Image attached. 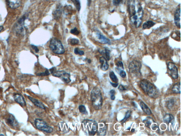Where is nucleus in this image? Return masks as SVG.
Returning a JSON list of instances; mask_svg holds the SVG:
<instances>
[{
	"label": "nucleus",
	"mask_w": 181,
	"mask_h": 136,
	"mask_svg": "<svg viewBox=\"0 0 181 136\" xmlns=\"http://www.w3.org/2000/svg\"><path fill=\"white\" fill-rule=\"evenodd\" d=\"M127 11L130 21L136 28L139 27L142 24L144 15V11L140 3L135 0H128Z\"/></svg>",
	"instance_id": "1"
},
{
	"label": "nucleus",
	"mask_w": 181,
	"mask_h": 136,
	"mask_svg": "<svg viewBox=\"0 0 181 136\" xmlns=\"http://www.w3.org/2000/svg\"><path fill=\"white\" fill-rule=\"evenodd\" d=\"M81 128L87 135H95L97 131L98 123L94 119H84L82 122Z\"/></svg>",
	"instance_id": "2"
},
{
	"label": "nucleus",
	"mask_w": 181,
	"mask_h": 136,
	"mask_svg": "<svg viewBox=\"0 0 181 136\" xmlns=\"http://www.w3.org/2000/svg\"><path fill=\"white\" fill-rule=\"evenodd\" d=\"M140 86L145 94L151 98H156L158 96V90L153 84L147 79H143L141 81Z\"/></svg>",
	"instance_id": "3"
},
{
	"label": "nucleus",
	"mask_w": 181,
	"mask_h": 136,
	"mask_svg": "<svg viewBox=\"0 0 181 136\" xmlns=\"http://www.w3.org/2000/svg\"><path fill=\"white\" fill-rule=\"evenodd\" d=\"M92 105L96 110H100L103 105V98L100 89L95 87L92 90L91 95Z\"/></svg>",
	"instance_id": "4"
},
{
	"label": "nucleus",
	"mask_w": 181,
	"mask_h": 136,
	"mask_svg": "<svg viewBox=\"0 0 181 136\" xmlns=\"http://www.w3.org/2000/svg\"><path fill=\"white\" fill-rule=\"evenodd\" d=\"M49 47L54 54L61 55L65 53V50L62 43L58 39H52L50 42Z\"/></svg>",
	"instance_id": "5"
},
{
	"label": "nucleus",
	"mask_w": 181,
	"mask_h": 136,
	"mask_svg": "<svg viewBox=\"0 0 181 136\" xmlns=\"http://www.w3.org/2000/svg\"><path fill=\"white\" fill-rule=\"evenodd\" d=\"M50 71L53 76L59 78L65 83L71 81L70 74L64 70H57L56 68L53 67L50 69Z\"/></svg>",
	"instance_id": "6"
},
{
	"label": "nucleus",
	"mask_w": 181,
	"mask_h": 136,
	"mask_svg": "<svg viewBox=\"0 0 181 136\" xmlns=\"http://www.w3.org/2000/svg\"><path fill=\"white\" fill-rule=\"evenodd\" d=\"M34 124L38 129L45 132L50 133L53 131L54 129L50 126L42 119L37 118L34 121Z\"/></svg>",
	"instance_id": "7"
},
{
	"label": "nucleus",
	"mask_w": 181,
	"mask_h": 136,
	"mask_svg": "<svg viewBox=\"0 0 181 136\" xmlns=\"http://www.w3.org/2000/svg\"><path fill=\"white\" fill-rule=\"evenodd\" d=\"M142 65L139 61L134 60L130 63L128 66L130 73L136 75H139L141 74V70Z\"/></svg>",
	"instance_id": "8"
},
{
	"label": "nucleus",
	"mask_w": 181,
	"mask_h": 136,
	"mask_svg": "<svg viewBox=\"0 0 181 136\" xmlns=\"http://www.w3.org/2000/svg\"><path fill=\"white\" fill-rule=\"evenodd\" d=\"M28 17L27 14H24L17 21L15 29L16 32L18 34H22L24 32V22Z\"/></svg>",
	"instance_id": "9"
},
{
	"label": "nucleus",
	"mask_w": 181,
	"mask_h": 136,
	"mask_svg": "<svg viewBox=\"0 0 181 136\" xmlns=\"http://www.w3.org/2000/svg\"><path fill=\"white\" fill-rule=\"evenodd\" d=\"M167 67L171 76L174 79H177L178 77V68L174 63L172 62H168L167 63Z\"/></svg>",
	"instance_id": "10"
},
{
	"label": "nucleus",
	"mask_w": 181,
	"mask_h": 136,
	"mask_svg": "<svg viewBox=\"0 0 181 136\" xmlns=\"http://www.w3.org/2000/svg\"><path fill=\"white\" fill-rule=\"evenodd\" d=\"M145 125L149 128H151L152 130H156L158 128L157 124L154 122V120L151 118L148 117L143 121Z\"/></svg>",
	"instance_id": "11"
},
{
	"label": "nucleus",
	"mask_w": 181,
	"mask_h": 136,
	"mask_svg": "<svg viewBox=\"0 0 181 136\" xmlns=\"http://www.w3.org/2000/svg\"><path fill=\"white\" fill-rule=\"evenodd\" d=\"M107 129V124L105 122L99 123L98 124V129L97 134L98 135H105Z\"/></svg>",
	"instance_id": "12"
},
{
	"label": "nucleus",
	"mask_w": 181,
	"mask_h": 136,
	"mask_svg": "<svg viewBox=\"0 0 181 136\" xmlns=\"http://www.w3.org/2000/svg\"><path fill=\"white\" fill-rule=\"evenodd\" d=\"M14 101L22 107L26 106V102L24 97L21 94L15 93L13 95Z\"/></svg>",
	"instance_id": "13"
},
{
	"label": "nucleus",
	"mask_w": 181,
	"mask_h": 136,
	"mask_svg": "<svg viewBox=\"0 0 181 136\" xmlns=\"http://www.w3.org/2000/svg\"><path fill=\"white\" fill-rule=\"evenodd\" d=\"M8 6L11 9L19 8L22 4V0H6Z\"/></svg>",
	"instance_id": "14"
},
{
	"label": "nucleus",
	"mask_w": 181,
	"mask_h": 136,
	"mask_svg": "<svg viewBox=\"0 0 181 136\" xmlns=\"http://www.w3.org/2000/svg\"><path fill=\"white\" fill-rule=\"evenodd\" d=\"M6 123L8 125L13 127L17 126L18 122L14 115L12 114H10L6 119Z\"/></svg>",
	"instance_id": "15"
},
{
	"label": "nucleus",
	"mask_w": 181,
	"mask_h": 136,
	"mask_svg": "<svg viewBox=\"0 0 181 136\" xmlns=\"http://www.w3.org/2000/svg\"><path fill=\"white\" fill-rule=\"evenodd\" d=\"M180 8H177L174 15V23L177 27L180 28Z\"/></svg>",
	"instance_id": "16"
},
{
	"label": "nucleus",
	"mask_w": 181,
	"mask_h": 136,
	"mask_svg": "<svg viewBox=\"0 0 181 136\" xmlns=\"http://www.w3.org/2000/svg\"><path fill=\"white\" fill-rule=\"evenodd\" d=\"M28 98L29 99L32 103L37 107H39L43 110H45L46 107L44 105L42 102L38 100L37 99L32 98L30 96H28Z\"/></svg>",
	"instance_id": "17"
},
{
	"label": "nucleus",
	"mask_w": 181,
	"mask_h": 136,
	"mask_svg": "<svg viewBox=\"0 0 181 136\" xmlns=\"http://www.w3.org/2000/svg\"><path fill=\"white\" fill-rule=\"evenodd\" d=\"M100 61L101 63V69L103 71H106L108 70L109 66L107 59L104 57H102L100 58Z\"/></svg>",
	"instance_id": "18"
},
{
	"label": "nucleus",
	"mask_w": 181,
	"mask_h": 136,
	"mask_svg": "<svg viewBox=\"0 0 181 136\" xmlns=\"http://www.w3.org/2000/svg\"><path fill=\"white\" fill-rule=\"evenodd\" d=\"M97 34L98 39L100 41V42L104 44H110L111 42L110 40L106 37L100 33H97Z\"/></svg>",
	"instance_id": "19"
},
{
	"label": "nucleus",
	"mask_w": 181,
	"mask_h": 136,
	"mask_svg": "<svg viewBox=\"0 0 181 136\" xmlns=\"http://www.w3.org/2000/svg\"><path fill=\"white\" fill-rule=\"evenodd\" d=\"M163 121L165 123L169 124L172 123L174 121V117L172 114H167L164 115L163 118Z\"/></svg>",
	"instance_id": "20"
},
{
	"label": "nucleus",
	"mask_w": 181,
	"mask_h": 136,
	"mask_svg": "<svg viewBox=\"0 0 181 136\" xmlns=\"http://www.w3.org/2000/svg\"><path fill=\"white\" fill-rule=\"evenodd\" d=\"M140 105L143 111L147 115H150L152 114L150 108L143 102H141L140 103Z\"/></svg>",
	"instance_id": "21"
},
{
	"label": "nucleus",
	"mask_w": 181,
	"mask_h": 136,
	"mask_svg": "<svg viewBox=\"0 0 181 136\" xmlns=\"http://www.w3.org/2000/svg\"><path fill=\"white\" fill-rule=\"evenodd\" d=\"M156 24L155 22L151 20L146 21L143 25V28L144 29H149Z\"/></svg>",
	"instance_id": "22"
},
{
	"label": "nucleus",
	"mask_w": 181,
	"mask_h": 136,
	"mask_svg": "<svg viewBox=\"0 0 181 136\" xmlns=\"http://www.w3.org/2000/svg\"><path fill=\"white\" fill-rule=\"evenodd\" d=\"M100 53L102 55H104V57L107 60L109 61L110 60V51L108 48H105L104 50L101 51Z\"/></svg>",
	"instance_id": "23"
},
{
	"label": "nucleus",
	"mask_w": 181,
	"mask_h": 136,
	"mask_svg": "<svg viewBox=\"0 0 181 136\" xmlns=\"http://www.w3.org/2000/svg\"><path fill=\"white\" fill-rule=\"evenodd\" d=\"M180 82L176 83L173 85L172 90L173 93L175 94H180Z\"/></svg>",
	"instance_id": "24"
},
{
	"label": "nucleus",
	"mask_w": 181,
	"mask_h": 136,
	"mask_svg": "<svg viewBox=\"0 0 181 136\" xmlns=\"http://www.w3.org/2000/svg\"><path fill=\"white\" fill-rule=\"evenodd\" d=\"M109 77L113 82H115V83L118 82V78L113 71H111L109 73Z\"/></svg>",
	"instance_id": "25"
},
{
	"label": "nucleus",
	"mask_w": 181,
	"mask_h": 136,
	"mask_svg": "<svg viewBox=\"0 0 181 136\" xmlns=\"http://www.w3.org/2000/svg\"><path fill=\"white\" fill-rule=\"evenodd\" d=\"M115 69H116L117 73L118 74H119V75H120V76L121 77L123 78H124L126 77V73L125 72L124 70H123L122 69H121L120 68L117 67Z\"/></svg>",
	"instance_id": "26"
},
{
	"label": "nucleus",
	"mask_w": 181,
	"mask_h": 136,
	"mask_svg": "<svg viewBox=\"0 0 181 136\" xmlns=\"http://www.w3.org/2000/svg\"><path fill=\"white\" fill-rule=\"evenodd\" d=\"M71 2L73 3L77 11H80L81 9V4L80 0H71Z\"/></svg>",
	"instance_id": "27"
},
{
	"label": "nucleus",
	"mask_w": 181,
	"mask_h": 136,
	"mask_svg": "<svg viewBox=\"0 0 181 136\" xmlns=\"http://www.w3.org/2000/svg\"><path fill=\"white\" fill-rule=\"evenodd\" d=\"M79 109L80 113H82L83 114H87V111L86 108V107H85L84 105H80L79 107Z\"/></svg>",
	"instance_id": "28"
},
{
	"label": "nucleus",
	"mask_w": 181,
	"mask_h": 136,
	"mask_svg": "<svg viewBox=\"0 0 181 136\" xmlns=\"http://www.w3.org/2000/svg\"><path fill=\"white\" fill-rule=\"evenodd\" d=\"M79 43V41L77 39L72 38L70 41V43L72 46L78 44Z\"/></svg>",
	"instance_id": "29"
},
{
	"label": "nucleus",
	"mask_w": 181,
	"mask_h": 136,
	"mask_svg": "<svg viewBox=\"0 0 181 136\" xmlns=\"http://www.w3.org/2000/svg\"><path fill=\"white\" fill-rule=\"evenodd\" d=\"M132 112L131 111H128L126 112V113L125 117L123 119L121 120V122H125L128 118H129L131 116V114Z\"/></svg>",
	"instance_id": "30"
},
{
	"label": "nucleus",
	"mask_w": 181,
	"mask_h": 136,
	"mask_svg": "<svg viewBox=\"0 0 181 136\" xmlns=\"http://www.w3.org/2000/svg\"><path fill=\"white\" fill-rule=\"evenodd\" d=\"M174 102L173 99H170L167 102V106L168 108L170 109L172 108L174 105Z\"/></svg>",
	"instance_id": "31"
},
{
	"label": "nucleus",
	"mask_w": 181,
	"mask_h": 136,
	"mask_svg": "<svg viewBox=\"0 0 181 136\" xmlns=\"http://www.w3.org/2000/svg\"><path fill=\"white\" fill-rule=\"evenodd\" d=\"M74 53L75 54L77 55H80V56H83L84 54V52L83 51H81L79 48H75L74 50Z\"/></svg>",
	"instance_id": "32"
},
{
	"label": "nucleus",
	"mask_w": 181,
	"mask_h": 136,
	"mask_svg": "<svg viewBox=\"0 0 181 136\" xmlns=\"http://www.w3.org/2000/svg\"><path fill=\"white\" fill-rule=\"evenodd\" d=\"M50 73L49 70L48 69H46L45 72L42 73H39L37 74V75L39 76H47L50 75Z\"/></svg>",
	"instance_id": "33"
},
{
	"label": "nucleus",
	"mask_w": 181,
	"mask_h": 136,
	"mask_svg": "<svg viewBox=\"0 0 181 136\" xmlns=\"http://www.w3.org/2000/svg\"><path fill=\"white\" fill-rule=\"evenodd\" d=\"M124 0H112V3L114 6H118Z\"/></svg>",
	"instance_id": "34"
},
{
	"label": "nucleus",
	"mask_w": 181,
	"mask_h": 136,
	"mask_svg": "<svg viewBox=\"0 0 181 136\" xmlns=\"http://www.w3.org/2000/svg\"><path fill=\"white\" fill-rule=\"evenodd\" d=\"M70 33L72 34L75 35H78L79 33V31L76 27L71 29V30L70 31Z\"/></svg>",
	"instance_id": "35"
},
{
	"label": "nucleus",
	"mask_w": 181,
	"mask_h": 136,
	"mask_svg": "<svg viewBox=\"0 0 181 136\" xmlns=\"http://www.w3.org/2000/svg\"><path fill=\"white\" fill-rule=\"evenodd\" d=\"M61 14V10L57 9L56 10L55 13H54V15H55V17L56 18H58V17H60V15Z\"/></svg>",
	"instance_id": "36"
},
{
	"label": "nucleus",
	"mask_w": 181,
	"mask_h": 136,
	"mask_svg": "<svg viewBox=\"0 0 181 136\" xmlns=\"http://www.w3.org/2000/svg\"><path fill=\"white\" fill-rule=\"evenodd\" d=\"M116 66L117 67H121L123 69H124L123 64L122 62L121 61H118L116 63Z\"/></svg>",
	"instance_id": "37"
},
{
	"label": "nucleus",
	"mask_w": 181,
	"mask_h": 136,
	"mask_svg": "<svg viewBox=\"0 0 181 136\" xmlns=\"http://www.w3.org/2000/svg\"><path fill=\"white\" fill-rule=\"evenodd\" d=\"M118 89L121 92L124 91L126 90L125 87L122 85L120 84L118 87Z\"/></svg>",
	"instance_id": "38"
},
{
	"label": "nucleus",
	"mask_w": 181,
	"mask_h": 136,
	"mask_svg": "<svg viewBox=\"0 0 181 136\" xmlns=\"http://www.w3.org/2000/svg\"><path fill=\"white\" fill-rule=\"evenodd\" d=\"M32 48L34 50L35 52L36 53H38V52H39V50L38 49L37 47L36 46H34V45H31Z\"/></svg>",
	"instance_id": "39"
},
{
	"label": "nucleus",
	"mask_w": 181,
	"mask_h": 136,
	"mask_svg": "<svg viewBox=\"0 0 181 136\" xmlns=\"http://www.w3.org/2000/svg\"><path fill=\"white\" fill-rule=\"evenodd\" d=\"M110 84H111V85H112V87H113L116 88L118 86V83H112L110 82Z\"/></svg>",
	"instance_id": "40"
},
{
	"label": "nucleus",
	"mask_w": 181,
	"mask_h": 136,
	"mask_svg": "<svg viewBox=\"0 0 181 136\" xmlns=\"http://www.w3.org/2000/svg\"><path fill=\"white\" fill-rule=\"evenodd\" d=\"M110 93L111 95H115V90L113 89L111 90L110 91Z\"/></svg>",
	"instance_id": "41"
},
{
	"label": "nucleus",
	"mask_w": 181,
	"mask_h": 136,
	"mask_svg": "<svg viewBox=\"0 0 181 136\" xmlns=\"http://www.w3.org/2000/svg\"><path fill=\"white\" fill-rule=\"evenodd\" d=\"M110 98H111V100H115V95H111Z\"/></svg>",
	"instance_id": "42"
},
{
	"label": "nucleus",
	"mask_w": 181,
	"mask_h": 136,
	"mask_svg": "<svg viewBox=\"0 0 181 136\" xmlns=\"http://www.w3.org/2000/svg\"><path fill=\"white\" fill-rule=\"evenodd\" d=\"M87 5L88 6H90L91 3V0H87Z\"/></svg>",
	"instance_id": "43"
},
{
	"label": "nucleus",
	"mask_w": 181,
	"mask_h": 136,
	"mask_svg": "<svg viewBox=\"0 0 181 136\" xmlns=\"http://www.w3.org/2000/svg\"><path fill=\"white\" fill-rule=\"evenodd\" d=\"M4 27L3 26H0V32L3 30Z\"/></svg>",
	"instance_id": "44"
},
{
	"label": "nucleus",
	"mask_w": 181,
	"mask_h": 136,
	"mask_svg": "<svg viewBox=\"0 0 181 136\" xmlns=\"http://www.w3.org/2000/svg\"><path fill=\"white\" fill-rule=\"evenodd\" d=\"M135 129H132L131 130V132L133 133L134 132H135Z\"/></svg>",
	"instance_id": "45"
},
{
	"label": "nucleus",
	"mask_w": 181,
	"mask_h": 136,
	"mask_svg": "<svg viewBox=\"0 0 181 136\" xmlns=\"http://www.w3.org/2000/svg\"><path fill=\"white\" fill-rule=\"evenodd\" d=\"M88 63H91V60H90V59H89L88 60Z\"/></svg>",
	"instance_id": "46"
},
{
	"label": "nucleus",
	"mask_w": 181,
	"mask_h": 136,
	"mask_svg": "<svg viewBox=\"0 0 181 136\" xmlns=\"http://www.w3.org/2000/svg\"><path fill=\"white\" fill-rule=\"evenodd\" d=\"M1 135H4V134H0V136Z\"/></svg>",
	"instance_id": "47"
},
{
	"label": "nucleus",
	"mask_w": 181,
	"mask_h": 136,
	"mask_svg": "<svg viewBox=\"0 0 181 136\" xmlns=\"http://www.w3.org/2000/svg\"><path fill=\"white\" fill-rule=\"evenodd\" d=\"M45 1H49V0H45Z\"/></svg>",
	"instance_id": "48"
}]
</instances>
